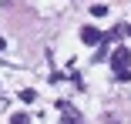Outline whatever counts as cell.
Masks as SVG:
<instances>
[{"label": "cell", "instance_id": "obj_2", "mask_svg": "<svg viewBox=\"0 0 131 124\" xmlns=\"http://www.w3.org/2000/svg\"><path fill=\"white\" fill-rule=\"evenodd\" d=\"M111 67L114 70H128L131 67V51H128V47H118V51L111 54Z\"/></svg>", "mask_w": 131, "mask_h": 124}, {"label": "cell", "instance_id": "obj_3", "mask_svg": "<svg viewBox=\"0 0 131 124\" xmlns=\"http://www.w3.org/2000/svg\"><path fill=\"white\" fill-rule=\"evenodd\" d=\"M104 40V34L97 30V27H91V23H88V27H81V44H88V47H97Z\"/></svg>", "mask_w": 131, "mask_h": 124}, {"label": "cell", "instance_id": "obj_8", "mask_svg": "<svg viewBox=\"0 0 131 124\" xmlns=\"http://www.w3.org/2000/svg\"><path fill=\"white\" fill-rule=\"evenodd\" d=\"M124 34H128V37H131V27H124Z\"/></svg>", "mask_w": 131, "mask_h": 124}, {"label": "cell", "instance_id": "obj_1", "mask_svg": "<svg viewBox=\"0 0 131 124\" xmlns=\"http://www.w3.org/2000/svg\"><path fill=\"white\" fill-rule=\"evenodd\" d=\"M57 111H61V124H84L81 111L74 104H67V101H57Z\"/></svg>", "mask_w": 131, "mask_h": 124}, {"label": "cell", "instance_id": "obj_7", "mask_svg": "<svg viewBox=\"0 0 131 124\" xmlns=\"http://www.w3.org/2000/svg\"><path fill=\"white\" fill-rule=\"evenodd\" d=\"M114 77H118L121 84H128V81H131V70H118V74H114Z\"/></svg>", "mask_w": 131, "mask_h": 124}, {"label": "cell", "instance_id": "obj_5", "mask_svg": "<svg viewBox=\"0 0 131 124\" xmlns=\"http://www.w3.org/2000/svg\"><path fill=\"white\" fill-rule=\"evenodd\" d=\"M34 97H37V94H34L30 87H24V91H20V101H24V104H30V101H34Z\"/></svg>", "mask_w": 131, "mask_h": 124}, {"label": "cell", "instance_id": "obj_6", "mask_svg": "<svg viewBox=\"0 0 131 124\" xmlns=\"http://www.w3.org/2000/svg\"><path fill=\"white\" fill-rule=\"evenodd\" d=\"M91 14H94V17H104V14H108V7H104V4H94Z\"/></svg>", "mask_w": 131, "mask_h": 124}, {"label": "cell", "instance_id": "obj_4", "mask_svg": "<svg viewBox=\"0 0 131 124\" xmlns=\"http://www.w3.org/2000/svg\"><path fill=\"white\" fill-rule=\"evenodd\" d=\"M10 124H30V117H27V114H24V111H17V114L10 117Z\"/></svg>", "mask_w": 131, "mask_h": 124}]
</instances>
